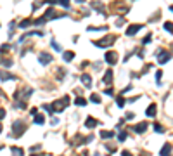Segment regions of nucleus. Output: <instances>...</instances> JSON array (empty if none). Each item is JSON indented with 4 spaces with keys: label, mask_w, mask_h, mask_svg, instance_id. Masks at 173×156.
I'll list each match as a JSON object with an SVG mask.
<instances>
[{
    "label": "nucleus",
    "mask_w": 173,
    "mask_h": 156,
    "mask_svg": "<svg viewBox=\"0 0 173 156\" xmlns=\"http://www.w3.org/2000/svg\"><path fill=\"white\" fill-rule=\"evenodd\" d=\"M161 156H172V144L170 142H166L163 148H161V153H159Z\"/></svg>",
    "instance_id": "9"
},
{
    "label": "nucleus",
    "mask_w": 173,
    "mask_h": 156,
    "mask_svg": "<svg viewBox=\"0 0 173 156\" xmlns=\"http://www.w3.org/2000/svg\"><path fill=\"white\" fill-rule=\"evenodd\" d=\"M161 76H163V71H156V80H158V83L161 82Z\"/></svg>",
    "instance_id": "30"
},
{
    "label": "nucleus",
    "mask_w": 173,
    "mask_h": 156,
    "mask_svg": "<svg viewBox=\"0 0 173 156\" xmlns=\"http://www.w3.org/2000/svg\"><path fill=\"white\" fill-rule=\"evenodd\" d=\"M146 129H147V123H146V122H140L139 125H135V127H133V130H135L137 134H144V132H146Z\"/></svg>",
    "instance_id": "11"
},
{
    "label": "nucleus",
    "mask_w": 173,
    "mask_h": 156,
    "mask_svg": "<svg viewBox=\"0 0 173 156\" xmlns=\"http://www.w3.org/2000/svg\"><path fill=\"white\" fill-rule=\"evenodd\" d=\"M156 111H158L156 104H151V106L146 109V115H147V116H154V115H156Z\"/></svg>",
    "instance_id": "13"
},
{
    "label": "nucleus",
    "mask_w": 173,
    "mask_h": 156,
    "mask_svg": "<svg viewBox=\"0 0 173 156\" xmlns=\"http://www.w3.org/2000/svg\"><path fill=\"white\" fill-rule=\"evenodd\" d=\"M106 63H109V64H116V63H118V54H116L114 50L106 52Z\"/></svg>",
    "instance_id": "6"
},
{
    "label": "nucleus",
    "mask_w": 173,
    "mask_h": 156,
    "mask_svg": "<svg viewBox=\"0 0 173 156\" xmlns=\"http://www.w3.org/2000/svg\"><path fill=\"white\" fill-rule=\"evenodd\" d=\"M158 56H159V57H158V63H159V64H166V63L170 61V57H172V54L166 52V50H159Z\"/></svg>",
    "instance_id": "4"
},
{
    "label": "nucleus",
    "mask_w": 173,
    "mask_h": 156,
    "mask_svg": "<svg viewBox=\"0 0 173 156\" xmlns=\"http://www.w3.org/2000/svg\"><path fill=\"white\" fill-rule=\"evenodd\" d=\"M38 149H42V146H40V144H38V146H33V148H31V151H38Z\"/></svg>",
    "instance_id": "38"
},
{
    "label": "nucleus",
    "mask_w": 173,
    "mask_h": 156,
    "mask_svg": "<svg viewBox=\"0 0 173 156\" xmlns=\"http://www.w3.org/2000/svg\"><path fill=\"white\" fill-rule=\"evenodd\" d=\"M62 57H64V61H68V63H69V61H71V59L75 57V52L68 50V52H64V54H62Z\"/></svg>",
    "instance_id": "17"
},
{
    "label": "nucleus",
    "mask_w": 173,
    "mask_h": 156,
    "mask_svg": "<svg viewBox=\"0 0 173 156\" xmlns=\"http://www.w3.org/2000/svg\"><path fill=\"white\" fill-rule=\"evenodd\" d=\"M154 129H156V132H158V134H163V132H165V129H163L159 123H156V125H154Z\"/></svg>",
    "instance_id": "26"
},
{
    "label": "nucleus",
    "mask_w": 173,
    "mask_h": 156,
    "mask_svg": "<svg viewBox=\"0 0 173 156\" xmlns=\"http://www.w3.org/2000/svg\"><path fill=\"white\" fill-rule=\"evenodd\" d=\"M75 104H76V106H87V99H85V97H76Z\"/></svg>",
    "instance_id": "18"
},
{
    "label": "nucleus",
    "mask_w": 173,
    "mask_h": 156,
    "mask_svg": "<svg viewBox=\"0 0 173 156\" xmlns=\"http://www.w3.org/2000/svg\"><path fill=\"white\" fill-rule=\"evenodd\" d=\"M12 64H14V63H12L10 59H5V61H3V66H5V68H10Z\"/></svg>",
    "instance_id": "29"
},
{
    "label": "nucleus",
    "mask_w": 173,
    "mask_h": 156,
    "mask_svg": "<svg viewBox=\"0 0 173 156\" xmlns=\"http://www.w3.org/2000/svg\"><path fill=\"white\" fill-rule=\"evenodd\" d=\"M90 101H92V102H95V104H101V96L92 94V96H90Z\"/></svg>",
    "instance_id": "19"
},
{
    "label": "nucleus",
    "mask_w": 173,
    "mask_h": 156,
    "mask_svg": "<svg viewBox=\"0 0 173 156\" xmlns=\"http://www.w3.org/2000/svg\"><path fill=\"white\" fill-rule=\"evenodd\" d=\"M38 59H40V63H42V64H49V63L52 61V56H50L49 52H42V54L38 56Z\"/></svg>",
    "instance_id": "7"
},
{
    "label": "nucleus",
    "mask_w": 173,
    "mask_h": 156,
    "mask_svg": "<svg viewBox=\"0 0 173 156\" xmlns=\"http://www.w3.org/2000/svg\"><path fill=\"white\" fill-rule=\"evenodd\" d=\"M76 2H78V3H83V2H85V0H76Z\"/></svg>",
    "instance_id": "41"
},
{
    "label": "nucleus",
    "mask_w": 173,
    "mask_h": 156,
    "mask_svg": "<svg viewBox=\"0 0 173 156\" xmlns=\"http://www.w3.org/2000/svg\"><path fill=\"white\" fill-rule=\"evenodd\" d=\"M0 80H3V82H7V80H16V76L10 75V73H5V71H0Z\"/></svg>",
    "instance_id": "12"
},
{
    "label": "nucleus",
    "mask_w": 173,
    "mask_h": 156,
    "mask_svg": "<svg viewBox=\"0 0 173 156\" xmlns=\"http://www.w3.org/2000/svg\"><path fill=\"white\" fill-rule=\"evenodd\" d=\"M35 123L36 125H43L45 123V116L43 115H35Z\"/></svg>",
    "instance_id": "16"
},
{
    "label": "nucleus",
    "mask_w": 173,
    "mask_h": 156,
    "mask_svg": "<svg viewBox=\"0 0 173 156\" xmlns=\"http://www.w3.org/2000/svg\"><path fill=\"white\" fill-rule=\"evenodd\" d=\"M29 24H31V21H29V19H24V21H23V23H21L19 26H21V28H28Z\"/></svg>",
    "instance_id": "24"
},
{
    "label": "nucleus",
    "mask_w": 173,
    "mask_h": 156,
    "mask_svg": "<svg viewBox=\"0 0 173 156\" xmlns=\"http://www.w3.org/2000/svg\"><path fill=\"white\" fill-rule=\"evenodd\" d=\"M45 21H47L45 16H42V17H38V19L35 21V24H36V26H42V24H45Z\"/></svg>",
    "instance_id": "22"
},
{
    "label": "nucleus",
    "mask_w": 173,
    "mask_h": 156,
    "mask_svg": "<svg viewBox=\"0 0 173 156\" xmlns=\"http://www.w3.org/2000/svg\"><path fill=\"white\" fill-rule=\"evenodd\" d=\"M116 24H118V26H123V17H120V19L116 21Z\"/></svg>",
    "instance_id": "36"
},
{
    "label": "nucleus",
    "mask_w": 173,
    "mask_h": 156,
    "mask_svg": "<svg viewBox=\"0 0 173 156\" xmlns=\"http://www.w3.org/2000/svg\"><path fill=\"white\" fill-rule=\"evenodd\" d=\"M59 3H61L64 9H69V0H59Z\"/></svg>",
    "instance_id": "27"
},
{
    "label": "nucleus",
    "mask_w": 173,
    "mask_h": 156,
    "mask_svg": "<svg viewBox=\"0 0 173 156\" xmlns=\"http://www.w3.org/2000/svg\"><path fill=\"white\" fill-rule=\"evenodd\" d=\"M12 135L14 137H21L23 134H24V130H26V123L24 122H21V120H16L14 123H12Z\"/></svg>",
    "instance_id": "1"
},
{
    "label": "nucleus",
    "mask_w": 173,
    "mask_h": 156,
    "mask_svg": "<svg viewBox=\"0 0 173 156\" xmlns=\"http://www.w3.org/2000/svg\"><path fill=\"white\" fill-rule=\"evenodd\" d=\"M99 125V122L95 120V118H92V116H88L87 120H85V127L87 129H94V127H97Z\"/></svg>",
    "instance_id": "8"
},
{
    "label": "nucleus",
    "mask_w": 173,
    "mask_h": 156,
    "mask_svg": "<svg viewBox=\"0 0 173 156\" xmlns=\"http://www.w3.org/2000/svg\"><path fill=\"white\" fill-rule=\"evenodd\" d=\"M81 83H83L87 89H90V87H92V78H90V75H85V73H83V75H81Z\"/></svg>",
    "instance_id": "10"
},
{
    "label": "nucleus",
    "mask_w": 173,
    "mask_h": 156,
    "mask_svg": "<svg viewBox=\"0 0 173 156\" xmlns=\"http://www.w3.org/2000/svg\"><path fill=\"white\" fill-rule=\"evenodd\" d=\"M52 49H54L55 52H61V50H62V49H61V45H59L55 40H52Z\"/></svg>",
    "instance_id": "23"
},
{
    "label": "nucleus",
    "mask_w": 173,
    "mask_h": 156,
    "mask_svg": "<svg viewBox=\"0 0 173 156\" xmlns=\"http://www.w3.org/2000/svg\"><path fill=\"white\" fill-rule=\"evenodd\" d=\"M43 109H45L47 113H54V111H52V106H49V104H43Z\"/></svg>",
    "instance_id": "31"
},
{
    "label": "nucleus",
    "mask_w": 173,
    "mask_h": 156,
    "mask_svg": "<svg viewBox=\"0 0 173 156\" xmlns=\"http://www.w3.org/2000/svg\"><path fill=\"white\" fill-rule=\"evenodd\" d=\"M45 2H47V3H55L57 0H45Z\"/></svg>",
    "instance_id": "40"
},
{
    "label": "nucleus",
    "mask_w": 173,
    "mask_h": 156,
    "mask_svg": "<svg viewBox=\"0 0 173 156\" xmlns=\"http://www.w3.org/2000/svg\"><path fill=\"white\" fill-rule=\"evenodd\" d=\"M104 94H107V96H113L114 92H113V89H104Z\"/></svg>",
    "instance_id": "34"
},
{
    "label": "nucleus",
    "mask_w": 173,
    "mask_h": 156,
    "mask_svg": "<svg viewBox=\"0 0 173 156\" xmlns=\"http://www.w3.org/2000/svg\"><path fill=\"white\" fill-rule=\"evenodd\" d=\"M5 118V109H0V120H3Z\"/></svg>",
    "instance_id": "35"
},
{
    "label": "nucleus",
    "mask_w": 173,
    "mask_h": 156,
    "mask_svg": "<svg viewBox=\"0 0 173 156\" xmlns=\"http://www.w3.org/2000/svg\"><path fill=\"white\" fill-rule=\"evenodd\" d=\"M111 82H113V71L107 69V71L104 73V83H111Z\"/></svg>",
    "instance_id": "15"
},
{
    "label": "nucleus",
    "mask_w": 173,
    "mask_h": 156,
    "mask_svg": "<svg viewBox=\"0 0 173 156\" xmlns=\"http://www.w3.org/2000/svg\"><path fill=\"white\" fill-rule=\"evenodd\" d=\"M127 137H128V135H127V132H125V130L118 134V141H120V142H125V141H127Z\"/></svg>",
    "instance_id": "20"
},
{
    "label": "nucleus",
    "mask_w": 173,
    "mask_h": 156,
    "mask_svg": "<svg viewBox=\"0 0 173 156\" xmlns=\"http://www.w3.org/2000/svg\"><path fill=\"white\" fill-rule=\"evenodd\" d=\"M69 104V97L66 96V97H62V99H59V101H55L54 104H52V111H55V113H61L66 106Z\"/></svg>",
    "instance_id": "2"
},
{
    "label": "nucleus",
    "mask_w": 173,
    "mask_h": 156,
    "mask_svg": "<svg viewBox=\"0 0 173 156\" xmlns=\"http://www.w3.org/2000/svg\"><path fill=\"white\" fill-rule=\"evenodd\" d=\"M133 116H135V115H133V113H127V120H132V118H133Z\"/></svg>",
    "instance_id": "37"
},
{
    "label": "nucleus",
    "mask_w": 173,
    "mask_h": 156,
    "mask_svg": "<svg viewBox=\"0 0 173 156\" xmlns=\"http://www.w3.org/2000/svg\"><path fill=\"white\" fill-rule=\"evenodd\" d=\"M121 156H132V153H130V151H123V153H121Z\"/></svg>",
    "instance_id": "39"
},
{
    "label": "nucleus",
    "mask_w": 173,
    "mask_h": 156,
    "mask_svg": "<svg viewBox=\"0 0 173 156\" xmlns=\"http://www.w3.org/2000/svg\"><path fill=\"white\" fill-rule=\"evenodd\" d=\"M31 156H35V155H31Z\"/></svg>",
    "instance_id": "43"
},
{
    "label": "nucleus",
    "mask_w": 173,
    "mask_h": 156,
    "mask_svg": "<svg viewBox=\"0 0 173 156\" xmlns=\"http://www.w3.org/2000/svg\"><path fill=\"white\" fill-rule=\"evenodd\" d=\"M116 102H118V106H120V108H123V106H125V102H127V101H125V99H123V97H118V101H116Z\"/></svg>",
    "instance_id": "28"
},
{
    "label": "nucleus",
    "mask_w": 173,
    "mask_h": 156,
    "mask_svg": "<svg viewBox=\"0 0 173 156\" xmlns=\"http://www.w3.org/2000/svg\"><path fill=\"white\" fill-rule=\"evenodd\" d=\"M101 137H102V139H113V137H114V132H113V130H102V132H101Z\"/></svg>",
    "instance_id": "14"
},
{
    "label": "nucleus",
    "mask_w": 173,
    "mask_h": 156,
    "mask_svg": "<svg viewBox=\"0 0 173 156\" xmlns=\"http://www.w3.org/2000/svg\"><path fill=\"white\" fill-rule=\"evenodd\" d=\"M0 132H2V123H0Z\"/></svg>",
    "instance_id": "42"
},
{
    "label": "nucleus",
    "mask_w": 173,
    "mask_h": 156,
    "mask_svg": "<svg viewBox=\"0 0 173 156\" xmlns=\"http://www.w3.org/2000/svg\"><path fill=\"white\" fill-rule=\"evenodd\" d=\"M12 155H16V156H23V155H24V151H23L21 148H12Z\"/></svg>",
    "instance_id": "21"
},
{
    "label": "nucleus",
    "mask_w": 173,
    "mask_h": 156,
    "mask_svg": "<svg viewBox=\"0 0 173 156\" xmlns=\"http://www.w3.org/2000/svg\"><path fill=\"white\" fill-rule=\"evenodd\" d=\"M140 30H142V24H132V26L127 28V35H128V36H133V35H137Z\"/></svg>",
    "instance_id": "5"
},
{
    "label": "nucleus",
    "mask_w": 173,
    "mask_h": 156,
    "mask_svg": "<svg viewBox=\"0 0 173 156\" xmlns=\"http://www.w3.org/2000/svg\"><path fill=\"white\" fill-rule=\"evenodd\" d=\"M106 148H107V151H111V153H114V151H116V148H114V146H111V144H106Z\"/></svg>",
    "instance_id": "33"
},
{
    "label": "nucleus",
    "mask_w": 173,
    "mask_h": 156,
    "mask_svg": "<svg viewBox=\"0 0 173 156\" xmlns=\"http://www.w3.org/2000/svg\"><path fill=\"white\" fill-rule=\"evenodd\" d=\"M113 42H114V36H109V35H107V36H104L102 40H95L94 45H95V47H111Z\"/></svg>",
    "instance_id": "3"
},
{
    "label": "nucleus",
    "mask_w": 173,
    "mask_h": 156,
    "mask_svg": "<svg viewBox=\"0 0 173 156\" xmlns=\"http://www.w3.org/2000/svg\"><path fill=\"white\" fill-rule=\"evenodd\" d=\"M9 49H10V45H7V43H5V45H2V49H0V52H7Z\"/></svg>",
    "instance_id": "32"
},
{
    "label": "nucleus",
    "mask_w": 173,
    "mask_h": 156,
    "mask_svg": "<svg viewBox=\"0 0 173 156\" xmlns=\"http://www.w3.org/2000/svg\"><path fill=\"white\" fill-rule=\"evenodd\" d=\"M165 30H166L168 33H172V21H166V23H165Z\"/></svg>",
    "instance_id": "25"
}]
</instances>
